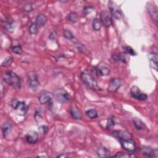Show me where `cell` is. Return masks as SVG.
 I'll use <instances>...</instances> for the list:
<instances>
[{
    "label": "cell",
    "instance_id": "6da1fadb",
    "mask_svg": "<svg viewBox=\"0 0 158 158\" xmlns=\"http://www.w3.org/2000/svg\"><path fill=\"white\" fill-rule=\"evenodd\" d=\"M2 79L8 85L16 90H19L21 87V79L16 73L12 71H7L3 74Z\"/></svg>",
    "mask_w": 158,
    "mask_h": 158
},
{
    "label": "cell",
    "instance_id": "7a4b0ae2",
    "mask_svg": "<svg viewBox=\"0 0 158 158\" xmlns=\"http://www.w3.org/2000/svg\"><path fill=\"white\" fill-rule=\"evenodd\" d=\"M80 79L83 83L91 90L95 91H99L101 90L98 85L97 81L90 74L83 72L80 75Z\"/></svg>",
    "mask_w": 158,
    "mask_h": 158
},
{
    "label": "cell",
    "instance_id": "3957f363",
    "mask_svg": "<svg viewBox=\"0 0 158 158\" xmlns=\"http://www.w3.org/2000/svg\"><path fill=\"white\" fill-rule=\"evenodd\" d=\"M56 100L60 103H66L72 100V97L70 94L64 89L59 88L56 90L53 93Z\"/></svg>",
    "mask_w": 158,
    "mask_h": 158
},
{
    "label": "cell",
    "instance_id": "277c9868",
    "mask_svg": "<svg viewBox=\"0 0 158 158\" xmlns=\"http://www.w3.org/2000/svg\"><path fill=\"white\" fill-rule=\"evenodd\" d=\"M10 105L16 111L18 115H25L29 110V106L24 102L19 101L15 99L11 101Z\"/></svg>",
    "mask_w": 158,
    "mask_h": 158
},
{
    "label": "cell",
    "instance_id": "5b68a950",
    "mask_svg": "<svg viewBox=\"0 0 158 158\" xmlns=\"http://www.w3.org/2000/svg\"><path fill=\"white\" fill-rule=\"evenodd\" d=\"M108 8L109 10V13L111 14V15H112L115 19H117V20H120L121 19L123 16H124V14L122 12V11L120 10V9L118 7V6L114 3L113 2H109L108 3Z\"/></svg>",
    "mask_w": 158,
    "mask_h": 158
},
{
    "label": "cell",
    "instance_id": "8992f818",
    "mask_svg": "<svg viewBox=\"0 0 158 158\" xmlns=\"http://www.w3.org/2000/svg\"><path fill=\"white\" fill-rule=\"evenodd\" d=\"M27 83L29 87L34 91H36L37 90L40 83L38 80V76L36 72H31L29 73L27 77Z\"/></svg>",
    "mask_w": 158,
    "mask_h": 158
},
{
    "label": "cell",
    "instance_id": "52a82bcc",
    "mask_svg": "<svg viewBox=\"0 0 158 158\" xmlns=\"http://www.w3.org/2000/svg\"><path fill=\"white\" fill-rule=\"evenodd\" d=\"M130 93H131L132 96L137 100L145 101L148 98V96L145 93H142L140 91V88L137 86H135V85L133 86L131 88Z\"/></svg>",
    "mask_w": 158,
    "mask_h": 158
},
{
    "label": "cell",
    "instance_id": "ba28073f",
    "mask_svg": "<svg viewBox=\"0 0 158 158\" xmlns=\"http://www.w3.org/2000/svg\"><path fill=\"white\" fill-rule=\"evenodd\" d=\"M121 146L128 152H134L136 150V144L132 138L119 140Z\"/></svg>",
    "mask_w": 158,
    "mask_h": 158
},
{
    "label": "cell",
    "instance_id": "9c48e42d",
    "mask_svg": "<svg viewBox=\"0 0 158 158\" xmlns=\"http://www.w3.org/2000/svg\"><path fill=\"white\" fill-rule=\"evenodd\" d=\"M99 19H100L102 24L106 27L111 26L112 24L111 15L107 11L104 10L101 12Z\"/></svg>",
    "mask_w": 158,
    "mask_h": 158
},
{
    "label": "cell",
    "instance_id": "30bf717a",
    "mask_svg": "<svg viewBox=\"0 0 158 158\" xmlns=\"http://www.w3.org/2000/svg\"><path fill=\"white\" fill-rule=\"evenodd\" d=\"M54 97L53 94L48 91H44L42 93L39 97L38 101L41 104H45L49 103Z\"/></svg>",
    "mask_w": 158,
    "mask_h": 158
},
{
    "label": "cell",
    "instance_id": "8fae6325",
    "mask_svg": "<svg viewBox=\"0 0 158 158\" xmlns=\"http://www.w3.org/2000/svg\"><path fill=\"white\" fill-rule=\"evenodd\" d=\"M113 135L120 140H127L132 138V135L127 131L125 130H115L113 132Z\"/></svg>",
    "mask_w": 158,
    "mask_h": 158
},
{
    "label": "cell",
    "instance_id": "7c38bea8",
    "mask_svg": "<svg viewBox=\"0 0 158 158\" xmlns=\"http://www.w3.org/2000/svg\"><path fill=\"white\" fill-rule=\"evenodd\" d=\"M26 140L29 144H35L38 140V133L35 130H30L26 135Z\"/></svg>",
    "mask_w": 158,
    "mask_h": 158
},
{
    "label": "cell",
    "instance_id": "4fadbf2b",
    "mask_svg": "<svg viewBox=\"0 0 158 158\" xmlns=\"http://www.w3.org/2000/svg\"><path fill=\"white\" fill-rule=\"evenodd\" d=\"M121 86V81L119 79H112L108 86V91L111 92L116 91Z\"/></svg>",
    "mask_w": 158,
    "mask_h": 158
},
{
    "label": "cell",
    "instance_id": "5bb4252c",
    "mask_svg": "<svg viewBox=\"0 0 158 158\" xmlns=\"http://www.w3.org/2000/svg\"><path fill=\"white\" fill-rule=\"evenodd\" d=\"M146 8L148 13L152 19V20L157 24V8L151 3H148L146 5Z\"/></svg>",
    "mask_w": 158,
    "mask_h": 158
},
{
    "label": "cell",
    "instance_id": "9a60e30c",
    "mask_svg": "<svg viewBox=\"0 0 158 158\" xmlns=\"http://www.w3.org/2000/svg\"><path fill=\"white\" fill-rule=\"evenodd\" d=\"M141 151L143 154L147 157H157L158 156L157 154V151L154 150L152 149L150 147L148 146H144L141 148Z\"/></svg>",
    "mask_w": 158,
    "mask_h": 158
},
{
    "label": "cell",
    "instance_id": "2e32d148",
    "mask_svg": "<svg viewBox=\"0 0 158 158\" xmlns=\"http://www.w3.org/2000/svg\"><path fill=\"white\" fill-rule=\"evenodd\" d=\"M148 58L149 59L150 66L155 69L156 71H157V55L155 53H151L148 55Z\"/></svg>",
    "mask_w": 158,
    "mask_h": 158
},
{
    "label": "cell",
    "instance_id": "e0dca14e",
    "mask_svg": "<svg viewBox=\"0 0 158 158\" xmlns=\"http://www.w3.org/2000/svg\"><path fill=\"white\" fill-rule=\"evenodd\" d=\"M112 58L115 61H119L124 63H128L129 61V56L125 53H120L117 55H114L112 56Z\"/></svg>",
    "mask_w": 158,
    "mask_h": 158
},
{
    "label": "cell",
    "instance_id": "ac0fdd59",
    "mask_svg": "<svg viewBox=\"0 0 158 158\" xmlns=\"http://www.w3.org/2000/svg\"><path fill=\"white\" fill-rule=\"evenodd\" d=\"M12 130V125L9 122H5L2 126V131L3 133V135L5 138L7 137V136L10 133Z\"/></svg>",
    "mask_w": 158,
    "mask_h": 158
},
{
    "label": "cell",
    "instance_id": "d6986e66",
    "mask_svg": "<svg viewBox=\"0 0 158 158\" xmlns=\"http://www.w3.org/2000/svg\"><path fill=\"white\" fill-rule=\"evenodd\" d=\"M47 22V18L43 14H39L36 18V24L38 26V28L43 27Z\"/></svg>",
    "mask_w": 158,
    "mask_h": 158
},
{
    "label": "cell",
    "instance_id": "ffe728a7",
    "mask_svg": "<svg viewBox=\"0 0 158 158\" xmlns=\"http://www.w3.org/2000/svg\"><path fill=\"white\" fill-rule=\"evenodd\" d=\"M96 73L99 76H106L109 75L110 74V69L107 67L105 66H101L96 68Z\"/></svg>",
    "mask_w": 158,
    "mask_h": 158
},
{
    "label": "cell",
    "instance_id": "44dd1931",
    "mask_svg": "<svg viewBox=\"0 0 158 158\" xmlns=\"http://www.w3.org/2000/svg\"><path fill=\"white\" fill-rule=\"evenodd\" d=\"M97 154L99 157H107L110 155V152L106 147L100 146L97 150Z\"/></svg>",
    "mask_w": 158,
    "mask_h": 158
},
{
    "label": "cell",
    "instance_id": "7402d4cb",
    "mask_svg": "<svg viewBox=\"0 0 158 158\" xmlns=\"http://www.w3.org/2000/svg\"><path fill=\"white\" fill-rule=\"evenodd\" d=\"M63 34H64V36L65 37V38H67L68 40L71 41V42L75 43L77 42V40L74 36L73 34L71 32V30H69L68 29H65V30H64Z\"/></svg>",
    "mask_w": 158,
    "mask_h": 158
},
{
    "label": "cell",
    "instance_id": "603a6c76",
    "mask_svg": "<svg viewBox=\"0 0 158 158\" xmlns=\"http://www.w3.org/2000/svg\"><path fill=\"white\" fill-rule=\"evenodd\" d=\"M3 27L6 29V30L9 32L10 33H13L14 31L16 25L14 22H8V21H5L3 23Z\"/></svg>",
    "mask_w": 158,
    "mask_h": 158
},
{
    "label": "cell",
    "instance_id": "cb8c5ba5",
    "mask_svg": "<svg viewBox=\"0 0 158 158\" xmlns=\"http://www.w3.org/2000/svg\"><path fill=\"white\" fill-rule=\"evenodd\" d=\"M70 113L71 115H72V117L74 119H82V115L80 113V112L79 111V110L77 109V108L75 106H73L70 111Z\"/></svg>",
    "mask_w": 158,
    "mask_h": 158
},
{
    "label": "cell",
    "instance_id": "d4e9b609",
    "mask_svg": "<svg viewBox=\"0 0 158 158\" xmlns=\"http://www.w3.org/2000/svg\"><path fill=\"white\" fill-rule=\"evenodd\" d=\"M66 19L67 21L72 22V23H75L79 21V16L78 14L75 13V12H71V13H69L67 18Z\"/></svg>",
    "mask_w": 158,
    "mask_h": 158
},
{
    "label": "cell",
    "instance_id": "484cf974",
    "mask_svg": "<svg viewBox=\"0 0 158 158\" xmlns=\"http://www.w3.org/2000/svg\"><path fill=\"white\" fill-rule=\"evenodd\" d=\"M102 26H103V24L99 19L95 18L93 19V23H92V26H93V29L94 30L99 31L101 29Z\"/></svg>",
    "mask_w": 158,
    "mask_h": 158
},
{
    "label": "cell",
    "instance_id": "4316f807",
    "mask_svg": "<svg viewBox=\"0 0 158 158\" xmlns=\"http://www.w3.org/2000/svg\"><path fill=\"white\" fill-rule=\"evenodd\" d=\"M87 116L91 119H96L98 117V112L96 111V109H89L86 112H85Z\"/></svg>",
    "mask_w": 158,
    "mask_h": 158
},
{
    "label": "cell",
    "instance_id": "83f0119b",
    "mask_svg": "<svg viewBox=\"0 0 158 158\" xmlns=\"http://www.w3.org/2000/svg\"><path fill=\"white\" fill-rule=\"evenodd\" d=\"M13 61H14V59H13V57H11V56L7 57L5 59V60L2 63V66L5 67H9L12 64V63H13Z\"/></svg>",
    "mask_w": 158,
    "mask_h": 158
},
{
    "label": "cell",
    "instance_id": "f1b7e54d",
    "mask_svg": "<svg viewBox=\"0 0 158 158\" xmlns=\"http://www.w3.org/2000/svg\"><path fill=\"white\" fill-rule=\"evenodd\" d=\"M38 27L36 23H32L29 27V32L31 35H36L38 33Z\"/></svg>",
    "mask_w": 158,
    "mask_h": 158
},
{
    "label": "cell",
    "instance_id": "f546056e",
    "mask_svg": "<svg viewBox=\"0 0 158 158\" xmlns=\"http://www.w3.org/2000/svg\"><path fill=\"white\" fill-rule=\"evenodd\" d=\"M124 52L127 54L128 55H132V56H136V53L135 51L130 47H123Z\"/></svg>",
    "mask_w": 158,
    "mask_h": 158
},
{
    "label": "cell",
    "instance_id": "4dcf8cb0",
    "mask_svg": "<svg viewBox=\"0 0 158 158\" xmlns=\"http://www.w3.org/2000/svg\"><path fill=\"white\" fill-rule=\"evenodd\" d=\"M133 122L138 130H141L143 128V122L139 118H134L133 119Z\"/></svg>",
    "mask_w": 158,
    "mask_h": 158
},
{
    "label": "cell",
    "instance_id": "1f68e13d",
    "mask_svg": "<svg viewBox=\"0 0 158 158\" xmlns=\"http://www.w3.org/2000/svg\"><path fill=\"white\" fill-rule=\"evenodd\" d=\"M136 157V156L134 154H127L122 152H119L113 156V157Z\"/></svg>",
    "mask_w": 158,
    "mask_h": 158
},
{
    "label": "cell",
    "instance_id": "d6a6232c",
    "mask_svg": "<svg viewBox=\"0 0 158 158\" xmlns=\"http://www.w3.org/2000/svg\"><path fill=\"white\" fill-rule=\"evenodd\" d=\"M12 51H13V53H14L18 55H21L23 53V50H22V48L21 45H18V46H15V47H13Z\"/></svg>",
    "mask_w": 158,
    "mask_h": 158
},
{
    "label": "cell",
    "instance_id": "836d02e7",
    "mask_svg": "<svg viewBox=\"0 0 158 158\" xmlns=\"http://www.w3.org/2000/svg\"><path fill=\"white\" fill-rule=\"evenodd\" d=\"M35 119L37 122H40L42 120V115L41 114V112L39 111H36L35 113Z\"/></svg>",
    "mask_w": 158,
    "mask_h": 158
},
{
    "label": "cell",
    "instance_id": "e575fe53",
    "mask_svg": "<svg viewBox=\"0 0 158 158\" xmlns=\"http://www.w3.org/2000/svg\"><path fill=\"white\" fill-rule=\"evenodd\" d=\"M114 125V120L112 118H109L107 119V124H106V128H110L111 127H113Z\"/></svg>",
    "mask_w": 158,
    "mask_h": 158
},
{
    "label": "cell",
    "instance_id": "d590c367",
    "mask_svg": "<svg viewBox=\"0 0 158 158\" xmlns=\"http://www.w3.org/2000/svg\"><path fill=\"white\" fill-rule=\"evenodd\" d=\"M24 11L26 12H27V13H29V12H31L33 11V6H32V5L31 3H28L27 5H25V7H24Z\"/></svg>",
    "mask_w": 158,
    "mask_h": 158
},
{
    "label": "cell",
    "instance_id": "8d00e7d4",
    "mask_svg": "<svg viewBox=\"0 0 158 158\" xmlns=\"http://www.w3.org/2000/svg\"><path fill=\"white\" fill-rule=\"evenodd\" d=\"M93 10V8L92 6H86L83 9V12L85 13V14H88L90 13L92 10Z\"/></svg>",
    "mask_w": 158,
    "mask_h": 158
},
{
    "label": "cell",
    "instance_id": "74e56055",
    "mask_svg": "<svg viewBox=\"0 0 158 158\" xmlns=\"http://www.w3.org/2000/svg\"><path fill=\"white\" fill-rule=\"evenodd\" d=\"M56 37H57V34L55 31L53 32L51 34H50V38L52 40H54L55 39H56Z\"/></svg>",
    "mask_w": 158,
    "mask_h": 158
},
{
    "label": "cell",
    "instance_id": "f35d334b",
    "mask_svg": "<svg viewBox=\"0 0 158 158\" xmlns=\"http://www.w3.org/2000/svg\"><path fill=\"white\" fill-rule=\"evenodd\" d=\"M40 128L43 130V134H46V133L47 132V130H48L47 127H46V126H42L40 127Z\"/></svg>",
    "mask_w": 158,
    "mask_h": 158
},
{
    "label": "cell",
    "instance_id": "ab89813d",
    "mask_svg": "<svg viewBox=\"0 0 158 158\" xmlns=\"http://www.w3.org/2000/svg\"><path fill=\"white\" fill-rule=\"evenodd\" d=\"M58 157H69V155H67V154H61V155L58 156Z\"/></svg>",
    "mask_w": 158,
    "mask_h": 158
}]
</instances>
